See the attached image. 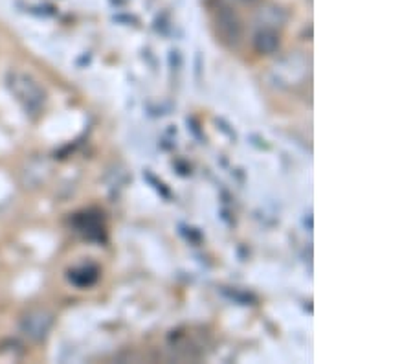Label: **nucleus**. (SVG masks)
Here are the masks:
<instances>
[{"mask_svg":"<svg viewBox=\"0 0 413 364\" xmlns=\"http://www.w3.org/2000/svg\"><path fill=\"white\" fill-rule=\"evenodd\" d=\"M50 324H52V319H50L46 313H43V311H35V313H30V315L24 319L23 329L28 337L43 338L46 335V331H48Z\"/></svg>","mask_w":413,"mask_h":364,"instance_id":"2","label":"nucleus"},{"mask_svg":"<svg viewBox=\"0 0 413 364\" xmlns=\"http://www.w3.org/2000/svg\"><path fill=\"white\" fill-rule=\"evenodd\" d=\"M8 85L9 89H11V92H15V96H17L26 107L35 109L39 107L40 101H43V92H40V89L30 79V77L24 76V74L18 72L9 74Z\"/></svg>","mask_w":413,"mask_h":364,"instance_id":"1","label":"nucleus"}]
</instances>
